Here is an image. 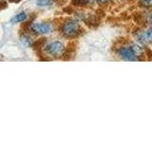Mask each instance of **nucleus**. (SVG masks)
<instances>
[{"mask_svg": "<svg viewBox=\"0 0 152 142\" xmlns=\"http://www.w3.org/2000/svg\"><path fill=\"white\" fill-rule=\"evenodd\" d=\"M81 30V28L75 21L69 20L66 21L63 27H62V31L66 37H74L78 34V32Z\"/></svg>", "mask_w": 152, "mask_h": 142, "instance_id": "nucleus-1", "label": "nucleus"}, {"mask_svg": "<svg viewBox=\"0 0 152 142\" xmlns=\"http://www.w3.org/2000/svg\"><path fill=\"white\" fill-rule=\"evenodd\" d=\"M64 49H65L64 45L62 44L61 42H58V41L52 42L47 46L48 53L50 54L51 56H53V57H58V56L62 55Z\"/></svg>", "mask_w": 152, "mask_h": 142, "instance_id": "nucleus-2", "label": "nucleus"}, {"mask_svg": "<svg viewBox=\"0 0 152 142\" xmlns=\"http://www.w3.org/2000/svg\"><path fill=\"white\" fill-rule=\"evenodd\" d=\"M118 55L121 57L122 59L126 61H136L138 58L134 54L131 47H122L118 50Z\"/></svg>", "mask_w": 152, "mask_h": 142, "instance_id": "nucleus-3", "label": "nucleus"}, {"mask_svg": "<svg viewBox=\"0 0 152 142\" xmlns=\"http://www.w3.org/2000/svg\"><path fill=\"white\" fill-rule=\"evenodd\" d=\"M32 30L36 33H41V34H45V33H49L50 31V27L46 23H36L33 24L31 26Z\"/></svg>", "mask_w": 152, "mask_h": 142, "instance_id": "nucleus-4", "label": "nucleus"}, {"mask_svg": "<svg viewBox=\"0 0 152 142\" xmlns=\"http://www.w3.org/2000/svg\"><path fill=\"white\" fill-rule=\"evenodd\" d=\"M138 39L140 42L146 44L152 42V28H149L145 31H141L138 33Z\"/></svg>", "mask_w": 152, "mask_h": 142, "instance_id": "nucleus-5", "label": "nucleus"}, {"mask_svg": "<svg viewBox=\"0 0 152 142\" xmlns=\"http://www.w3.org/2000/svg\"><path fill=\"white\" fill-rule=\"evenodd\" d=\"M85 23L88 26H98L100 24V18L98 15H88L85 19Z\"/></svg>", "mask_w": 152, "mask_h": 142, "instance_id": "nucleus-6", "label": "nucleus"}, {"mask_svg": "<svg viewBox=\"0 0 152 142\" xmlns=\"http://www.w3.org/2000/svg\"><path fill=\"white\" fill-rule=\"evenodd\" d=\"M133 20L139 26H142L145 23V18L142 12H135L134 15H133Z\"/></svg>", "mask_w": 152, "mask_h": 142, "instance_id": "nucleus-7", "label": "nucleus"}, {"mask_svg": "<svg viewBox=\"0 0 152 142\" xmlns=\"http://www.w3.org/2000/svg\"><path fill=\"white\" fill-rule=\"evenodd\" d=\"M131 49H132V50H133V52H134V54L136 55L137 58L144 54V49H142L139 45L133 44L132 46H131Z\"/></svg>", "mask_w": 152, "mask_h": 142, "instance_id": "nucleus-8", "label": "nucleus"}, {"mask_svg": "<svg viewBox=\"0 0 152 142\" xmlns=\"http://www.w3.org/2000/svg\"><path fill=\"white\" fill-rule=\"evenodd\" d=\"M46 44V39L45 38H41V39H39L38 41H36L35 43H33L32 44V46L33 49H34L35 50H38L39 51L43 46H44V45Z\"/></svg>", "mask_w": 152, "mask_h": 142, "instance_id": "nucleus-9", "label": "nucleus"}, {"mask_svg": "<svg viewBox=\"0 0 152 142\" xmlns=\"http://www.w3.org/2000/svg\"><path fill=\"white\" fill-rule=\"evenodd\" d=\"M26 13L25 12H20V13H18L17 15H15L13 18H12V23H20V22H23L24 20H26Z\"/></svg>", "mask_w": 152, "mask_h": 142, "instance_id": "nucleus-10", "label": "nucleus"}, {"mask_svg": "<svg viewBox=\"0 0 152 142\" xmlns=\"http://www.w3.org/2000/svg\"><path fill=\"white\" fill-rule=\"evenodd\" d=\"M52 4L51 0H37V5L41 7H48Z\"/></svg>", "mask_w": 152, "mask_h": 142, "instance_id": "nucleus-11", "label": "nucleus"}, {"mask_svg": "<svg viewBox=\"0 0 152 142\" xmlns=\"http://www.w3.org/2000/svg\"><path fill=\"white\" fill-rule=\"evenodd\" d=\"M21 43L26 46H30L31 45V38H28L27 36H22L21 37Z\"/></svg>", "mask_w": 152, "mask_h": 142, "instance_id": "nucleus-12", "label": "nucleus"}, {"mask_svg": "<svg viewBox=\"0 0 152 142\" xmlns=\"http://www.w3.org/2000/svg\"><path fill=\"white\" fill-rule=\"evenodd\" d=\"M96 14L100 18H102V17L104 16V12L103 11V9H98V11L96 12Z\"/></svg>", "mask_w": 152, "mask_h": 142, "instance_id": "nucleus-13", "label": "nucleus"}, {"mask_svg": "<svg viewBox=\"0 0 152 142\" xmlns=\"http://www.w3.org/2000/svg\"><path fill=\"white\" fill-rule=\"evenodd\" d=\"M145 53L147 55V57H148V60H151L152 59V51L148 49H145Z\"/></svg>", "mask_w": 152, "mask_h": 142, "instance_id": "nucleus-14", "label": "nucleus"}, {"mask_svg": "<svg viewBox=\"0 0 152 142\" xmlns=\"http://www.w3.org/2000/svg\"><path fill=\"white\" fill-rule=\"evenodd\" d=\"M64 12H65L71 13L73 11H72V8H71V7H68V8H65V9H64Z\"/></svg>", "mask_w": 152, "mask_h": 142, "instance_id": "nucleus-15", "label": "nucleus"}, {"mask_svg": "<svg viewBox=\"0 0 152 142\" xmlns=\"http://www.w3.org/2000/svg\"><path fill=\"white\" fill-rule=\"evenodd\" d=\"M0 3H1V9H4L6 7H8V4L5 1H1Z\"/></svg>", "mask_w": 152, "mask_h": 142, "instance_id": "nucleus-16", "label": "nucleus"}, {"mask_svg": "<svg viewBox=\"0 0 152 142\" xmlns=\"http://www.w3.org/2000/svg\"><path fill=\"white\" fill-rule=\"evenodd\" d=\"M148 21H149L150 24H152V12L149 14V16H148Z\"/></svg>", "mask_w": 152, "mask_h": 142, "instance_id": "nucleus-17", "label": "nucleus"}, {"mask_svg": "<svg viewBox=\"0 0 152 142\" xmlns=\"http://www.w3.org/2000/svg\"><path fill=\"white\" fill-rule=\"evenodd\" d=\"M11 2H12V3H18L19 1H21V0H10Z\"/></svg>", "mask_w": 152, "mask_h": 142, "instance_id": "nucleus-18", "label": "nucleus"}, {"mask_svg": "<svg viewBox=\"0 0 152 142\" xmlns=\"http://www.w3.org/2000/svg\"><path fill=\"white\" fill-rule=\"evenodd\" d=\"M145 2H151L152 0H145Z\"/></svg>", "mask_w": 152, "mask_h": 142, "instance_id": "nucleus-19", "label": "nucleus"}, {"mask_svg": "<svg viewBox=\"0 0 152 142\" xmlns=\"http://www.w3.org/2000/svg\"><path fill=\"white\" fill-rule=\"evenodd\" d=\"M72 1H75V0H72Z\"/></svg>", "mask_w": 152, "mask_h": 142, "instance_id": "nucleus-20", "label": "nucleus"}]
</instances>
